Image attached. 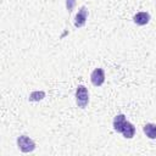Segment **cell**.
Masks as SVG:
<instances>
[{
  "label": "cell",
  "mask_w": 156,
  "mask_h": 156,
  "mask_svg": "<svg viewBox=\"0 0 156 156\" xmlns=\"http://www.w3.org/2000/svg\"><path fill=\"white\" fill-rule=\"evenodd\" d=\"M76 6V0H66V9L68 12H72Z\"/></svg>",
  "instance_id": "obj_9"
},
{
  "label": "cell",
  "mask_w": 156,
  "mask_h": 156,
  "mask_svg": "<svg viewBox=\"0 0 156 156\" xmlns=\"http://www.w3.org/2000/svg\"><path fill=\"white\" fill-rule=\"evenodd\" d=\"M143 130L149 139H156V124L155 123H146L143 127Z\"/></svg>",
  "instance_id": "obj_7"
},
{
  "label": "cell",
  "mask_w": 156,
  "mask_h": 156,
  "mask_svg": "<svg viewBox=\"0 0 156 156\" xmlns=\"http://www.w3.org/2000/svg\"><path fill=\"white\" fill-rule=\"evenodd\" d=\"M43 98H45V93H44V91H33V93L29 95V100H30V101H39V100H41Z\"/></svg>",
  "instance_id": "obj_8"
},
{
  "label": "cell",
  "mask_w": 156,
  "mask_h": 156,
  "mask_svg": "<svg viewBox=\"0 0 156 156\" xmlns=\"http://www.w3.org/2000/svg\"><path fill=\"white\" fill-rule=\"evenodd\" d=\"M133 21L138 26H145V24H147L150 22V13L149 12H145V11L138 12V13L134 15Z\"/></svg>",
  "instance_id": "obj_6"
},
{
  "label": "cell",
  "mask_w": 156,
  "mask_h": 156,
  "mask_svg": "<svg viewBox=\"0 0 156 156\" xmlns=\"http://www.w3.org/2000/svg\"><path fill=\"white\" fill-rule=\"evenodd\" d=\"M87 18H88V9L85 6H82L78 10L77 15L74 16V26L77 28L83 27L85 24V22H87Z\"/></svg>",
  "instance_id": "obj_5"
},
{
  "label": "cell",
  "mask_w": 156,
  "mask_h": 156,
  "mask_svg": "<svg viewBox=\"0 0 156 156\" xmlns=\"http://www.w3.org/2000/svg\"><path fill=\"white\" fill-rule=\"evenodd\" d=\"M113 129L117 133H121L126 139H132L135 135V127L126 119L124 115H117L113 118Z\"/></svg>",
  "instance_id": "obj_1"
},
{
  "label": "cell",
  "mask_w": 156,
  "mask_h": 156,
  "mask_svg": "<svg viewBox=\"0 0 156 156\" xmlns=\"http://www.w3.org/2000/svg\"><path fill=\"white\" fill-rule=\"evenodd\" d=\"M17 146L22 152H32L35 149V143L27 135H20L17 138Z\"/></svg>",
  "instance_id": "obj_3"
},
{
  "label": "cell",
  "mask_w": 156,
  "mask_h": 156,
  "mask_svg": "<svg viewBox=\"0 0 156 156\" xmlns=\"http://www.w3.org/2000/svg\"><path fill=\"white\" fill-rule=\"evenodd\" d=\"M90 80L93 83V85L95 87H100L104 84L105 82V72L102 68H95L91 74H90Z\"/></svg>",
  "instance_id": "obj_4"
},
{
  "label": "cell",
  "mask_w": 156,
  "mask_h": 156,
  "mask_svg": "<svg viewBox=\"0 0 156 156\" xmlns=\"http://www.w3.org/2000/svg\"><path fill=\"white\" fill-rule=\"evenodd\" d=\"M76 104L80 108H85L89 104V91L84 85H78L76 90Z\"/></svg>",
  "instance_id": "obj_2"
}]
</instances>
